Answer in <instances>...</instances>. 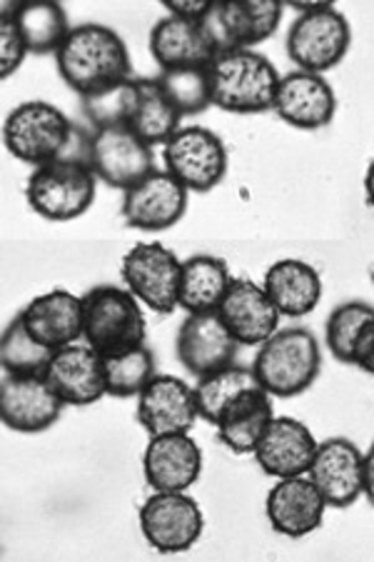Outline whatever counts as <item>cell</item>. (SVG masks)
Here are the masks:
<instances>
[{"mask_svg":"<svg viewBox=\"0 0 374 562\" xmlns=\"http://www.w3.org/2000/svg\"><path fill=\"white\" fill-rule=\"evenodd\" d=\"M56 66L60 78L80 98L133 78L131 50L121 33L103 23L76 25L56 53Z\"/></svg>","mask_w":374,"mask_h":562,"instance_id":"cell-1","label":"cell"},{"mask_svg":"<svg viewBox=\"0 0 374 562\" xmlns=\"http://www.w3.org/2000/svg\"><path fill=\"white\" fill-rule=\"evenodd\" d=\"M282 76L258 50H227L209 63L213 105L235 115L275 111Z\"/></svg>","mask_w":374,"mask_h":562,"instance_id":"cell-2","label":"cell"},{"mask_svg":"<svg viewBox=\"0 0 374 562\" xmlns=\"http://www.w3.org/2000/svg\"><path fill=\"white\" fill-rule=\"evenodd\" d=\"M148 323L127 288L95 285L83 295V340L98 356L115 358L145 346Z\"/></svg>","mask_w":374,"mask_h":562,"instance_id":"cell-3","label":"cell"},{"mask_svg":"<svg viewBox=\"0 0 374 562\" xmlns=\"http://www.w3.org/2000/svg\"><path fill=\"white\" fill-rule=\"evenodd\" d=\"M322 370L319 342L307 328L277 330L262 342L252 373L270 397H297L315 385Z\"/></svg>","mask_w":374,"mask_h":562,"instance_id":"cell-4","label":"cell"},{"mask_svg":"<svg viewBox=\"0 0 374 562\" xmlns=\"http://www.w3.org/2000/svg\"><path fill=\"white\" fill-rule=\"evenodd\" d=\"M98 195V176L83 158L63 156L33 168L25 198L45 221L68 223L86 215Z\"/></svg>","mask_w":374,"mask_h":562,"instance_id":"cell-5","label":"cell"},{"mask_svg":"<svg viewBox=\"0 0 374 562\" xmlns=\"http://www.w3.org/2000/svg\"><path fill=\"white\" fill-rule=\"evenodd\" d=\"M72 138H76V128L70 117L45 101L15 105L3 123L5 150L33 168L66 156Z\"/></svg>","mask_w":374,"mask_h":562,"instance_id":"cell-6","label":"cell"},{"mask_svg":"<svg viewBox=\"0 0 374 562\" xmlns=\"http://www.w3.org/2000/svg\"><path fill=\"white\" fill-rule=\"evenodd\" d=\"M352 43L347 15L332 3L309 13H299L287 31V56L299 70L325 76L344 60Z\"/></svg>","mask_w":374,"mask_h":562,"instance_id":"cell-7","label":"cell"},{"mask_svg":"<svg viewBox=\"0 0 374 562\" xmlns=\"http://www.w3.org/2000/svg\"><path fill=\"white\" fill-rule=\"evenodd\" d=\"M121 276L140 305L158 315L180 307L182 260L162 243H138L123 256Z\"/></svg>","mask_w":374,"mask_h":562,"instance_id":"cell-8","label":"cell"},{"mask_svg":"<svg viewBox=\"0 0 374 562\" xmlns=\"http://www.w3.org/2000/svg\"><path fill=\"white\" fill-rule=\"evenodd\" d=\"M168 173L190 193H209L227 176V148L220 135L203 125H182L162 150Z\"/></svg>","mask_w":374,"mask_h":562,"instance_id":"cell-9","label":"cell"},{"mask_svg":"<svg viewBox=\"0 0 374 562\" xmlns=\"http://www.w3.org/2000/svg\"><path fill=\"white\" fill-rule=\"evenodd\" d=\"M138 520L143 538L162 555H180L195 548L205 530V515L195 497L188 493L152 491L148 501L140 505Z\"/></svg>","mask_w":374,"mask_h":562,"instance_id":"cell-10","label":"cell"},{"mask_svg":"<svg viewBox=\"0 0 374 562\" xmlns=\"http://www.w3.org/2000/svg\"><path fill=\"white\" fill-rule=\"evenodd\" d=\"M282 13L285 5L277 0H223L213 3L203 25L220 56L227 50H254V45L272 38Z\"/></svg>","mask_w":374,"mask_h":562,"instance_id":"cell-11","label":"cell"},{"mask_svg":"<svg viewBox=\"0 0 374 562\" xmlns=\"http://www.w3.org/2000/svg\"><path fill=\"white\" fill-rule=\"evenodd\" d=\"M90 168L95 170L100 183L131 190L143 178H148L155 168L152 148L140 140L131 128H100L88 143Z\"/></svg>","mask_w":374,"mask_h":562,"instance_id":"cell-12","label":"cell"},{"mask_svg":"<svg viewBox=\"0 0 374 562\" xmlns=\"http://www.w3.org/2000/svg\"><path fill=\"white\" fill-rule=\"evenodd\" d=\"M190 190L168 170H152L138 186L125 190L123 221L135 231L160 233L182 221L188 213Z\"/></svg>","mask_w":374,"mask_h":562,"instance_id":"cell-13","label":"cell"},{"mask_svg":"<svg viewBox=\"0 0 374 562\" xmlns=\"http://www.w3.org/2000/svg\"><path fill=\"white\" fill-rule=\"evenodd\" d=\"M200 420L195 387L175 375H155L138 395V423L150 438L188 435Z\"/></svg>","mask_w":374,"mask_h":562,"instance_id":"cell-14","label":"cell"},{"mask_svg":"<svg viewBox=\"0 0 374 562\" xmlns=\"http://www.w3.org/2000/svg\"><path fill=\"white\" fill-rule=\"evenodd\" d=\"M63 407L66 403L45 375H5L0 383V418L8 430L25 435L48 430L60 420Z\"/></svg>","mask_w":374,"mask_h":562,"instance_id":"cell-15","label":"cell"},{"mask_svg":"<svg viewBox=\"0 0 374 562\" xmlns=\"http://www.w3.org/2000/svg\"><path fill=\"white\" fill-rule=\"evenodd\" d=\"M307 475L327 505L344 510L364 495V452L350 438H327L317 446Z\"/></svg>","mask_w":374,"mask_h":562,"instance_id":"cell-16","label":"cell"},{"mask_svg":"<svg viewBox=\"0 0 374 562\" xmlns=\"http://www.w3.org/2000/svg\"><path fill=\"white\" fill-rule=\"evenodd\" d=\"M237 342L217 313L188 315L175 338L180 366L193 378H207L217 370L235 366Z\"/></svg>","mask_w":374,"mask_h":562,"instance_id":"cell-17","label":"cell"},{"mask_svg":"<svg viewBox=\"0 0 374 562\" xmlns=\"http://www.w3.org/2000/svg\"><path fill=\"white\" fill-rule=\"evenodd\" d=\"M327 507L330 505L309 475L277 480L264 501V513H268L272 530L292 540L307 538L322 528Z\"/></svg>","mask_w":374,"mask_h":562,"instance_id":"cell-18","label":"cell"},{"mask_svg":"<svg viewBox=\"0 0 374 562\" xmlns=\"http://www.w3.org/2000/svg\"><path fill=\"white\" fill-rule=\"evenodd\" d=\"M217 317L240 346H262L280 330L282 315L262 285L248 278H233Z\"/></svg>","mask_w":374,"mask_h":562,"instance_id":"cell-19","label":"cell"},{"mask_svg":"<svg viewBox=\"0 0 374 562\" xmlns=\"http://www.w3.org/2000/svg\"><path fill=\"white\" fill-rule=\"evenodd\" d=\"M317 446L319 442L315 440L313 430L303 420L290 418V415H275L252 456L262 473L272 480L297 477L309 473Z\"/></svg>","mask_w":374,"mask_h":562,"instance_id":"cell-20","label":"cell"},{"mask_svg":"<svg viewBox=\"0 0 374 562\" xmlns=\"http://www.w3.org/2000/svg\"><path fill=\"white\" fill-rule=\"evenodd\" d=\"M275 113L292 128L319 131L335 121L337 95L325 76L307 70H292L282 76Z\"/></svg>","mask_w":374,"mask_h":562,"instance_id":"cell-21","label":"cell"},{"mask_svg":"<svg viewBox=\"0 0 374 562\" xmlns=\"http://www.w3.org/2000/svg\"><path fill=\"white\" fill-rule=\"evenodd\" d=\"M143 473L152 491L188 493L203 475V450L190 432L150 438L143 456Z\"/></svg>","mask_w":374,"mask_h":562,"instance_id":"cell-22","label":"cell"},{"mask_svg":"<svg viewBox=\"0 0 374 562\" xmlns=\"http://www.w3.org/2000/svg\"><path fill=\"white\" fill-rule=\"evenodd\" d=\"M150 56L166 70L207 68L217 58L203 21H185L178 15H162L150 31Z\"/></svg>","mask_w":374,"mask_h":562,"instance_id":"cell-23","label":"cell"},{"mask_svg":"<svg viewBox=\"0 0 374 562\" xmlns=\"http://www.w3.org/2000/svg\"><path fill=\"white\" fill-rule=\"evenodd\" d=\"M45 378L66 405L88 407L107 395L105 358L98 356L88 342L56 350Z\"/></svg>","mask_w":374,"mask_h":562,"instance_id":"cell-24","label":"cell"},{"mask_svg":"<svg viewBox=\"0 0 374 562\" xmlns=\"http://www.w3.org/2000/svg\"><path fill=\"white\" fill-rule=\"evenodd\" d=\"M18 315L33 338L53 350L83 340V295H72L70 290H50L33 297Z\"/></svg>","mask_w":374,"mask_h":562,"instance_id":"cell-25","label":"cell"},{"mask_svg":"<svg viewBox=\"0 0 374 562\" xmlns=\"http://www.w3.org/2000/svg\"><path fill=\"white\" fill-rule=\"evenodd\" d=\"M264 293L275 303L282 317H307L322 301V278L317 268L299 258H282L272 262L262 280Z\"/></svg>","mask_w":374,"mask_h":562,"instance_id":"cell-26","label":"cell"},{"mask_svg":"<svg viewBox=\"0 0 374 562\" xmlns=\"http://www.w3.org/2000/svg\"><path fill=\"white\" fill-rule=\"evenodd\" d=\"M272 418H275L272 397L262 387H252L227 407L223 418L215 423V430L227 450L237 452V456H252L262 435L268 432Z\"/></svg>","mask_w":374,"mask_h":562,"instance_id":"cell-27","label":"cell"},{"mask_svg":"<svg viewBox=\"0 0 374 562\" xmlns=\"http://www.w3.org/2000/svg\"><path fill=\"white\" fill-rule=\"evenodd\" d=\"M327 348L347 366H362L374 352V307L362 301L337 305L327 317Z\"/></svg>","mask_w":374,"mask_h":562,"instance_id":"cell-28","label":"cell"},{"mask_svg":"<svg viewBox=\"0 0 374 562\" xmlns=\"http://www.w3.org/2000/svg\"><path fill=\"white\" fill-rule=\"evenodd\" d=\"M233 283L230 268L223 258L193 256L182 260L180 307L188 315L217 313L227 288Z\"/></svg>","mask_w":374,"mask_h":562,"instance_id":"cell-29","label":"cell"},{"mask_svg":"<svg viewBox=\"0 0 374 562\" xmlns=\"http://www.w3.org/2000/svg\"><path fill=\"white\" fill-rule=\"evenodd\" d=\"M8 13L21 31L29 53L33 56H48V53H58L60 45L66 43L68 33L72 31L68 25V13L60 3H50V0H41V3H5Z\"/></svg>","mask_w":374,"mask_h":562,"instance_id":"cell-30","label":"cell"},{"mask_svg":"<svg viewBox=\"0 0 374 562\" xmlns=\"http://www.w3.org/2000/svg\"><path fill=\"white\" fill-rule=\"evenodd\" d=\"M182 115L172 108L168 95L162 93L158 78H140V98L135 115L127 128H131L140 140L155 145H166L182 125Z\"/></svg>","mask_w":374,"mask_h":562,"instance_id":"cell-31","label":"cell"},{"mask_svg":"<svg viewBox=\"0 0 374 562\" xmlns=\"http://www.w3.org/2000/svg\"><path fill=\"white\" fill-rule=\"evenodd\" d=\"M56 358V350L43 346L35 340L25 328L23 317L15 315L5 325L3 338H0V362H3V373L13 378H38L48 373L50 362Z\"/></svg>","mask_w":374,"mask_h":562,"instance_id":"cell-32","label":"cell"},{"mask_svg":"<svg viewBox=\"0 0 374 562\" xmlns=\"http://www.w3.org/2000/svg\"><path fill=\"white\" fill-rule=\"evenodd\" d=\"M252 387H262L254 378L252 368H242V366H230L217 370V373L200 378L195 383V397H197V407H200V418L207 420L209 425H215L223 418V413L230 407L237 397L248 393Z\"/></svg>","mask_w":374,"mask_h":562,"instance_id":"cell-33","label":"cell"},{"mask_svg":"<svg viewBox=\"0 0 374 562\" xmlns=\"http://www.w3.org/2000/svg\"><path fill=\"white\" fill-rule=\"evenodd\" d=\"M140 78H127L123 83L100 90L95 95L83 98V113L90 123L100 128H127L138 108Z\"/></svg>","mask_w":374,"mask_h":562,"instance_id":"cell-34","label":"cell"},{"mask_svg":"<svg viewBox=\"0 0 374 562\" xmlns=\"http://www.w3.org/2000/svg\"><path fill=\"white\" fill-rule=\"evenodd\" d=\"M155 375H158V368L148 346L105 358V383L111 397H138Z\"/></svg>","mask_w":374,"mask_h":562,"instance_id":"cell-35","label":"cell"},{"mask_svg":"<svg viewBox=\"0 0 374 562\" xmlns=\"http://www.w3.org/2000/svg\"><path fill=\"white\" fill-rule=\"evenodd\" d=\"M162 93L168 95L172 108L182 115H200L213 105V88H209V66L207 68H182L166 70L158 76Z\"/></svg>","mask_w":374,"mask_h":562,"instance_id":"cell-36","label":"cell"},{"mask_svg":"<svg viewBox=\"0 0 374 562\" xmlns=\"http://www.w3.org/2000/svg\"><path fill=\"white\" fill-rule=\"evenodd\" d=\"M25 56H29V45L18 31L13 15L3 8V15H0V78H11L23 66Z\"/></svg>","mask_w":374,"mask_h":562,"instance_id":"cell-37","label":"cell"},{"mask_svg":"<svg viewBox=\"0 0 374 562\" xmlns=\"http://www.w3.org/2000/svg\"><path fill=\"white\" fill-rule=\"evenodd\" d=\"M170 15L185 18V21H203V18L209 13L213 3L209 0H168L166 3Z\"/></svg>","mask_w":374,"mask_h":562,"instance_id":"cell-38","label":"cell"},{"mask_svg":"<svg viewBox=\"0 0 374 562\" xmlns=\"http://www.w3.org/2000/svg\"><path fill=\"white\" fill-rule=\"evenodd\" d=\"M364 497L374 507V442L370 450L364 452Z\"/></svg>","mask_w":374,"mask_h":562,"instance_id":"cell-39","label":"cell"},{"mask_svg":"<svg viewBox=\"0 0 374 562\" xmlns=\"http://www.w3.org/2000/svg\"><path fill=\"white\" fill-rule=\"evenodd\" d=\"M364 195H367V203L374 207V158L367 166V173H364Z\"/></svg>","mask_w":374,"mask_h":562,"instance_id":"cell-40","label":"cell"},{"mask_svg":"<svg viewBox=\"0 0 374 562\" xmlns=\"http://www.w3.org/2000/svg\"><path fill=\"white\" fill-rule=\"evenodd\" d=\"M360 370H364V373H370V375H374V352H372V356H370L367 360H364V362H362V366H360Z\"/></svg>","mask_w":374,"mask_h":562,"instance_id":"cell-41","label":"cell"},{"mask_svg":"<svg viewBox=\"0 0 374 562\" xmlns=\"http://www.w3.org/2000/svg\"><path fill=\"white\" fill-rule=\"evenodd\" d=\"M370 276H372V285H374V266H372V273Z\"/></svg>","mask_w":374,"mask_h":562,"instance_id":"cell-42","label":"cell"}]
</instances>
